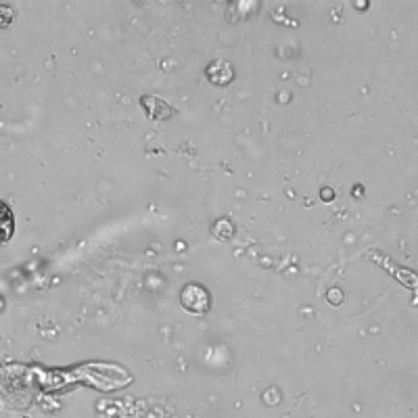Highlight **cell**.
Masks as SVG:
<instances>
[{
  "mask_svg": "<svg viewBox=\"0 0 418 418\" xmlns=\"http://www.w3.org/2000/svg\"><path fill=\"white\" fill-rule=\"evenodd\" d=\"M180 299H182V308L187 312L195 314V316H201L209 310L211 306V297H209L208 289L197 285V283H191L182 289L180 293Z\"/></svg>",
  "mask_w": 418,
  "mask_h": 418,
  "instance_id": "obj_1",
  "label": "cell"
}]
</instances>
